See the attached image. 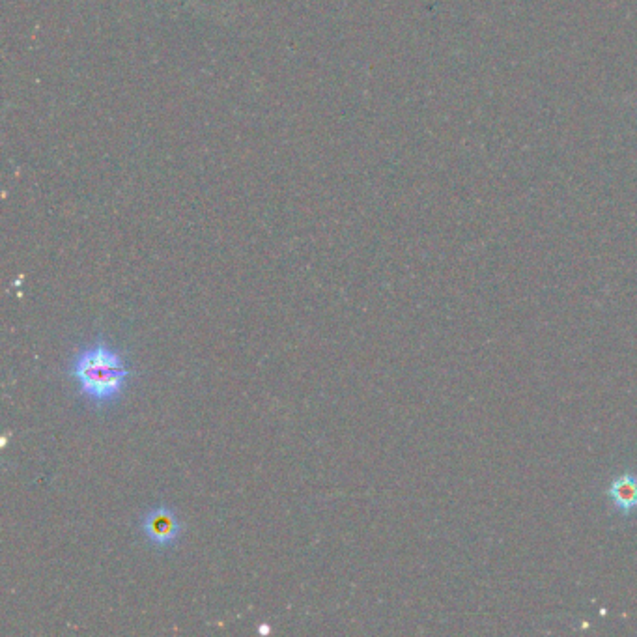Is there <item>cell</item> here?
I'll use <instances>...</instances> for the list:
<instances>
[{"mask_svg":"<svg viewBox=\"0 0 637 637\" xmlns=\"http://www.w3.org/2000/svg\"><path fill=\"white\" fill-rule=\"evenodd\" d=\"M71 374L86 398L105 406L124 391L131 370L122 355L100 342L77 355Z\"/></svg>","mask_w":637,"mask_h":637,"instance_id":"1","label":"cell"},{"mask_svg":"<svg viewBox=\"0 0 637 637\" xmlns=\"http://www.w3.org/2000/svg\"><path fill=\"white\" fill-rule=\"evenodd\" d=\"M144 533L156 546H170L182 535V524L174 510L169 507H156L150 510L142 522Z\"/></svg>","mask_w":637,"mask_h":637,"instance_id":"2","label":"cell"},{"mask_svg":"<svg viewBox=\"0 0 637 637\" xmlns=\"http://www.w3.org/2000/svg\"><path fill=\"white\" fill-rule=\"evenodd\" d=\"M613 509L626 518L637 512V473L634 471H624L617 475L613 481L609 482L606 490Z\"/></svg>","mask_w":637,"mask_h":637,"instance_id":"3","label":"cell"},{"mask_svg":"<svg viewBox=\"0 0 637 637\" xmlns=\"http://www.w3.org/2000/svg\"><path fill=\"white\" fill-rule=\"evenodd\" d=\"M258 632H260V634H269V632H271V628L264 624V626H260V630H258Z\"/></svg>","mask_w":637,"mask_h":637,"instance_id":"4","label":"cell"}]
</instances>
